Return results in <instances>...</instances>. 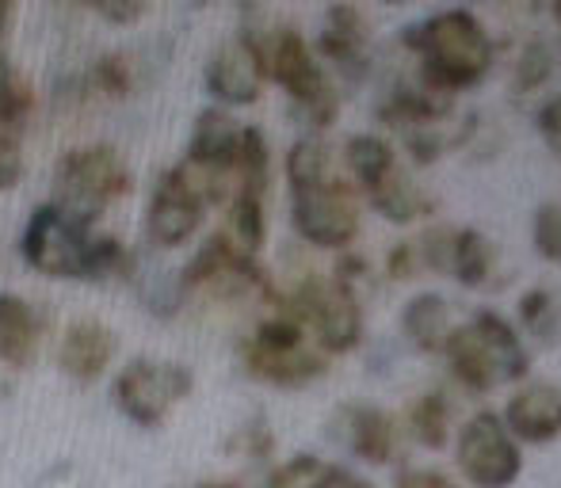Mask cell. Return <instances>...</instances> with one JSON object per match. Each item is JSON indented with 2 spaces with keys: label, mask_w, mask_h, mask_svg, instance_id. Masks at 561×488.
<instances>
[{
  "label": "cell",
  "mask_w": 561,
  "mask_h": 488,
  "mask_svg": "<svg viewBox=\"0 0 561 488\" xmlns=\"http://www.w3.org/2000/svg\"><path fill=\"white\" fill-rule=\"evenodd\" d=\"M447 267L462 287H481L489 279V271H493V244L478 230H455Z\"/></svg>",
  "instance_id": "cell-22"
},
{
  "label": "cell",
  "mask_w": 561,
  "mask_h": 488,
  "mask_svg": "<svg viewBox=\"0 0 561 488\" xmlns=\"http://www.w3.org/2000/svg\"><path fill=\"white\" fill-rule=\"evenodd\" d=\"M539 130H542V138H547L550 153L561 161V92L539 112Z\"/></svg>",
  "instance_id": "cell-36"
},
{
  "label": "cell",
  "mask_w": 561,
  "mask_h": 488,
  "mask_svg": "<svg viewBox=\"0 0 561 488\" xmlns=\"http://www.w3.org/2000/svg\"><path fill=\"white\" fill-rule=\"evenodd\" d=\"M115 359V333L104 321H73L61 336L58 367L66 370L73 382H96Z\"/></svg>",
  "instance_id": "cell-16"
},
{
  "label": "cell",
  "mask_w": 561,
  "mask_h": 488,
  "mask_svg": "<svg viewBox=\"0 0 561 488\" xmlns=\"http://www.w3.org/2000/svg\"><path fill=\"white\" fill-rule=\"evenodd\" d=\"M92 84H96L104 96H126L134 89V69L126 54H104V58L92 66Z\"/></svg>",
  "instance_id": "cell-32"
},
{
  "label": "cell",
  "mask_w": 561,
  "mask_h": 488,
  "mask_svg": "<svg viewBox=\"0 0 561 488\" xmlns=\"http://www.w3.org/2000/svg\"><path fill=\"white\" fill-rule=\"evenodd\" d=\"M333 488H375L370 481H363V477H352V474H344V469H340V477H336V485Z\"/></svg>",
  "instance_id": "cell-39"
},
{
  "label": "cell",
  "mask_w": 561,
  "mask_h": 488,
  "mask_svg": "<svg viewBox=\"0 0 561 488\" xmlns=\"http://www.w3.org/2000/svg\"><path fill=\"white\" fill-rule=\"evenodd\" d=\"M38 348V317L27 298L0 294V363L27 367Z\"/></svg>",
  "instance_id": "cell-19"
},
{
  "label": "cell",
  "mask_w": 561,
  "mask_h": 488,
  "mask_svg": "<svg viewBox=\"0 0 561 488\" xmlns=\"http://www.w3.org/2000/svg\"><path fill=\"white\" fill-rule=\"evenodd\" d=\"M340 477L336 466H329L325 458H313V454H298L287 466H279L267 477L264 488H333Z\"/></svg>",
  "instance_id": "cell-27"
},
{
  "label": "cell",
  "mask_w": 561,
  "mask_h": 488,
  "mask_svg": "<svg viewBox=\"0 0 561 488\" xmlns=\"http://www.w3.org/2000/svg\"><path fill=\"white\" fill-rule=\"evenodd\" d=\"M405 141L421 164H432L439 153H444V138H439L436 126H413V130H405Z\"/></svg>",
  "instance_id": "cell-34"
},
{
  "label": "cell",
  "mask_w": 561,
  "mask_h": 488,
  "mask_svg": "<svg viewBox=\"0 0 561 488\" xmlns=\"http://www.w3.org/2000/svg\"><path fill=\"white\" fill-rule=\"evenodd\" d=\"M92 12L112 23H138L146 15V4L141 0H100V4H92Z\"/></svg>",
  "instance_id": "cell-35"
},
{
  "label": "cell",
  "mask_w": 561,
  "mask_h": 488,
  "mask_svg": "<svg viewBox=\"0 0 561 488\" xmlns=\"http://www.w3.org/2000/svg\"><path fill=\"white\" fill-rule=\"evenodd\" d=\"M226 237L241 252L256 256L264 244V191H233L229 195V230Z\"/></svg>",
  "instance_id": "cell-23"
},
{
  "label": "cell",
  "mask_w": 561,
  "mask_h": 488,
  "mask_svg": "<svg viewBox=\"0 0 561 488\" xmlns=\"http://www.w3.org/2000/svg\"><path fill=\"white\" fill-rule=\"evenodd\" d=\"M226 176H210L203 169H192L187 161L172 164L169 172H161L153 187V199L146 210V237L157 248H176L199 230L203 210L210 202L226 199Z\"/></svg>",
  "instance_id": "cell-5"
},
{
  "label": "cell",
  "mask_w": 561,
  "mask_h": 488,
  "mask_svg": "<svg viewBox=\"0 0 561 488\" xmlns=\"http://www.w3.org/2000/svg\"><path fill=\"white\" fill-rule=\"evenodd\" d=\"M367 195H370V202H375L378 214H382L386 222H393V225H409V222H416V218H424L432 210L428 195H424L421 187L409 179L405 169H390Z\"/></svg>",
  "instance_id": "cell-21"
},
{
  "label": "cell",
  "mask_w": 561,
  "mask_h": 488,
  "mask_svg": "<svg viewBox=\"0 0 561 488\" xmlns=\"http://www.w3.org/2000/svg\"><path fill=\"white\" fill-rule=\"evenodd\" d=\"M184 290H218V294H241L249 287H264V271L256 267V256L241 252L226 233H215L199 252L192 256V264L180 275Z\"/></svg>",
  "instance_id": "cell-11"
},
{
  "label": "cell",
  "mask_w": 561,
  "mask_h": 488,
  "mask_svg": "<svg viewBox=\"0 0 561 488\" xmlns=\"http://www.w3.org/2000/svg\"><path fill=\"white\" fill-rule=\"evenodd\" d=\"M20 179H23L20 133H15V130H0V191H12Z\"/></svg>",
  "instance_id": "cell-33"
},
{
  "label": "cell",
  "mask_w": 561,
  "mask_h": 488,
  "mask_svg": "<svg viewBox=\"0 0 561 488\" xmlns=\"http://www.w3.org/2000/svg\"><path fill=\"white\" fill-rule=\"evenodd\" d=\"M241 130L244 126H237L222 107L199 112V119L192 126V138H187V164L210 172V176H229L237 149H241Z\"/></svg>",
  "instance_id": "cell-17"
},
{
  "label": "cell",
  "mask_w": 561,
  "mask_h": 488,
  "mask_svg": "<svg viewBox=\"0 0 561 488\" xmlns=\"http://www.w3.org/2000/svg\"><path fill=\"white\" fill-rule=\"evenodd\" d=\"M287 310L302 321V328H313L318 348L329 351V356H347V351L359 348L363 340L359 298L340 290L336 282H318V279L302 282Z\"/></svg>",
  "instance_id": "cell-9"
},
{
  "label": "cell",
  "mask_w": 561,
  "mask_h": 488,
  "mask_svg": "<svg viewBox=\"0 0 561 488\" xmlns=\"http://www.w3.org/2000/svg\"><path fill=\"white\" fill-rule=\"evenodd\" d=\"M347 446L355 458L370 462V466H386L398 451V431L393 420L375 405H355L347 408Z\"/></svg>",
  "instance_id": "cell-18"
},
{
  "label": "cell",
  "mask_w": 561,
  "mask_h": 488,
  "mask_svg": "<svg viewBox=\"0 0 561 488\" xmlns=\"http://www.w3.org/2000/svg\"><path fill=\"white\" fill-rule=\"evenodd\" d=\"M554 20H558V27H561V4L554 8Z\"/></svg>",
  "instance_id": "cell-42"
},
{
  "label": "cell",
  "mask_w": 561,
  "mask_h": 488,
  "mask_svg": "<svg viewBox=\"0 0 561 488\" xmlns=\"http://www.w3.org/2000/svg\"><path fill=\"white\" fill-rule=\"evenodd\" d=\"M329 176V153L318 138H302L287 153V179L290 187H310Z\"/></svg>",
  "instance_id": "cell-28"
},
{
  "label": "cell",
  "mask_w": 561,
  "mask_h": 488,
  "mask_svg": "<svg viewBox=\"0 0 561 488\" xmlns=\"http://www.w3.org/2000/svg\"><path fill=\"white\" fill-rule=\"evenodd\" d=\"M367 20L359 8L333 4L325 12V27H321V54L347 77V81H363L367 77Z\"/></svg>",
  "instance_id": "cell-15"
},
{
  "label": "cell",
  "mask_w": 561,
  "mask_h": 488,
  "mask_svg": "<svg viewBox=\"0 0 561 488\" xmlns=\"http://www.w3.org/2000/svg\"><path fill=\"white\" fill-rule=\"evenodd\" d=\"M409 428H413V439L428 451H439L447 446V431H450V405L444 393H424L413 408H409Z\"/></svg>",
  "instance_id": "cell-25"
},
{
  "label": "cell",
  "mask_w": 561,
  "mask_h": 488,
  "mask_svg": "<svg viewBox=\"0 0 561 488\" xmlns=\"http://www.w3.org/2000/svg\"><path fill=\"white\" fill-rule=\"evenodd\" d=\"M92 244L96 233L89 225H77L69 214H61L54 202L35 207L23 225V259L35 271L50 279H84L92 282Z\"/></svg>",
  "instance_id": "cell-6"
},
{
  "label": "cell",
  "mask_w": 561,
  "mask_h": 488,
  "mask_svg": "<svg viewBox=\"0 0 561 488\" xmlns=\"http://www.w3.org/2000/svg\"><path fill=\"white\" fill-rule=\"evenodd\" d=\"M241 359H244V370L260 382H272V385H283V390H298V385H310L313 377L325 374V356L306 344L298 348H267V344H256V340H244L241 348Z\"/></svg>",
  "instance_id": "cell-13"
},
{
  "label": "cell",
  "mask_w": 561,
  "mask_h": 488,
  "mask_svg": "<svg viewBox=\"0 0 561 488\" xmlns=\"http://www.w3.org/2000/svg\"><path fill=\"white\" fill-rule=\"evenodd\" d=\"M504 428L508 435L527 439V443H550L561 435V385L535 382L524 385L504 408Z\"/></svg>",
  "instance_id": "cell-14"
},
{
  "label": "cell",
  "mask_w": 561,
  "mask_h": 488,
  "mask_svg": "<svg viewBox=\"0 0 561 488\" xmlns=\"http://www.w3.org/2000/svg\"><path fill=\"white\" fill-rule=\"evenodd\" d=\"M290 218L302 241L318 248H344L359 233V207L344 179H318L310 187H290Z\"/></svg>",
  "instance_id": "cell-8"
},
{
  "label": "cell",
  "mask_w": 561,
  "mask_h": 488,
  "mask_svg": "<svg viewBox=\"0 0 561 488\" xmlns=\"http://www.w3.org/2000/svg\"><path fill=\"white\" fill-rule=\"evenodd\" d=\"M450 359V374L473 393H489L501 382H519L527 374V351L516 328L493 310H481L455 328L444 348Z\"/></svg>",
  "instance_id": "cell-3"
},
{
  "label": "cell",
  "mask_w": 561,
  "mask_h": 488,
  "mask_svg": "<svg viewBox=\"0 0 561 488\" xmlns=\"http://www.w3.org/2000/svg\"><path fill=\"white\" fill-rule=\"evenodd\" d=\"M192 393V370L161 359H134L115 377V405L126 420L157 428Z\"/></svg>",
  "instance_id": "cell-7"
},
{
  "label": "cell",
  "mask_w": 561,
  "mask_h": 488,
  "mask_svg": "<svg viewBox=\"0 0 561 488\" xmlns=\"http://www.w3.org/2000/svg\"><path fill=\"white\" fill-rule=\"evenodd\" d=\"M344 161H347V169L355 172V179H359V184L367 187V191L378 184V179L386 176V172L398 169L390 141L378 138V133H355V138H347Z\"/></svg>",
  "instance_id": "cell-24"
},
{
  "label": "cell",
  "mask_w": 561,
  "mask_h": 488,
  "mask_svg": "<svg viewBox=\"0 0 561 488\" xmlns=\"http://www.w3.org/2000/svg\"><path fill=\"white\" fill-rule=\"evenodd\" d=\"M535 252L550 264H561V202H542L531 222Z\"/></svg>",
  "instance_id": "cell-30"
},
{
  "label": "cell",
  "mask_w": 561,
  "mask_h": 488,
  "mask_svg": "<svg viewBox=\"0 0 561 488\" xmlns=\"http://www.w3.org/2000/svg\"><path fill=\"white\" fill-rule=\"evenodd\" d=\"M241 38L256 50L264 81L287 89L298 119L313 126V130H325V126L336 123L340 96L329 84V73L321 69L318 54L298 35V27H287V23H279V27H244Z\"/></svg>",
  "instance_id": "cell-2"
},
{
  "label": "cell",
  "mask_w": 561,
  "mask_h": 488,
  "mask_svg": "<svg viewBox=\"0 0 561 488\" xmlns=\"http://www.w3.org/2000/svg\"><path fill=\"white\" fill-rule=\"evenodd\" d=\"M27 107H31L27 89L15 81V73L8 69L4 54H0V130H15L23 115H27Z\"/></svg>",
  "instance_id": "cell-31"
},
{
  "label": "cell",
  "mask_w": 561,
  "mask_h": 488,
  "mask_svg": "<svg viewBox=\"0 0 561 488\" xmlns=\"http://www.w3.org/2000/svg\"><path fill=\"white\" fill-rule=\"evenodd\" d=\"M8 20H12V8H8V4H0V35H4Z\"/></svg>",
  "instance_id": "cell-40"
},
{
  "label": "cell",
  "mask_w": 561,
  "mask_h": 488,
  "mask_svg": "<svg viewBox=\"0 0 561 488\" xmlns=\"http://www.w3.org/2000/svg\"><path fill=\"white\" fill-rule=\"evenodd\" d=\"M550 73H554V58H550V46L547 43H527L524 50H519V61H516V92L519 96H531V92H539L542 84L550 81Z\"/></svg>",
  "instance_id": "cell-29"
},
{
  "label": "cell",
  "mask_w": 561,
  "mask_h": 488,
  "mask_svg": "<svg viewBox=\"0 0 561 488\" xmlns=\"http://www.w3.org/2000/svg\"><path fill=\"white\" fill-rule=\"evenodd\" d=\"M416 264H421L416 248L409 241H401V244H393V252L386 256V275L401 282V279H409V275H416Z\"/></svg>",
  "instance_id": "cell-37"
},
{
  "label": "cell",
  "mask_w": 561,
  "mask_h": 488,
  "mask_svg": "<svg viewBox=\"0 0 561 488\" xmlns=\"http://www.w3.org/2000/svg\"><path fill=\"white\" fill-rule=\"evenodd\" d=\"M123 195H130V169L115 146H77L54 169V207L77 225L92 230Z\"/></svg>",
  "instance_id": "cell-4"
},
{
  "label": "cell",
  "mask_w": 561,
  "mask_h": 488,
  "mask_svg": "<svg viewBox=\"0 0 561 488\" xmlns=\"http://www.w3.org/2000/svg\"><path fill=\"white\" fill-rule=\"evenodd\" d=\"M519 321L524 328L535 336L539 344L554 348L558 336H561V313H558V302L547 287H531L524 298H519Z\"/></svg>",
  "instance_id": "cell-26"
},
{
  "label": "cell",
  "mask_w": 561,
  "mask_h": 488,
  "mask_svg": "<svg viewBox=\"0 0 561 488\" xmlns=\"http://www.w3.org/2000/svg\"><path fill=\"white\" fill-rule=\"evenodd\" d=\"M260 84H264V69L260 58L241 35L218 46L207 61V89L218 104L226 107H249L260 100Z\"/></svg>",
  "instance_id": "cell-12"
},
{
  "label": "cell",
  "mask_w": 561,
  "mask_h": 488,
  "mask_svg": "<svg viewBox=\"0 0 561 488\" xmlns=\"http://www.w3.org/2000/svg\"><path fill=\"white\" fill-rule=\"evenodd\" d=\"M393 488H458V485L447 474H439V469H401Z\"/></svg>",
  "instance_id": "cell-38"
},
{
  "label": "cell",
  "mask_w": 561,
  "mask_h": 488,
  "mask_svg": "<svg viewBox=\"0 0 561 488\" xmlns=\"http://www.w3.org/2000/svg\"><path fill=\"white\" fill-rule=\"evenodd\" d=\"M458 469L478 488H508L524 469L516 439L501 423V416L478 413L458 431Z\"/></svg>",
  "instance_id": "cell-10"
},
{
  "label": "cell",
  "mask_w": 561,
  "mask_h": 488,
  "mask_svg": "<svg viewBox=\"0 0 561 488\" xmlns=\"http://www.w3.org/2000/svg\"><path fill=\"white\" fill-rule=\"evenodd\" d=\"M401 38L409 50L421 54L424 81L447 96L458 89H473L493 69V38L466 8H447L424 23H409Z\"/></svg>",
  "instance_id": "cell-1"
},
{
  "label": "cell",
  "mask_w": 561,
  "mask_h": 488,
  "mask_svg": "<svg viewBox=\"0 0 561 488\" xmlns=\"http://www.w3.org/2000/svg\"><path fill=\"white\" fill-rule=\"evenodd\" d=\"M195 488H241V485H233V481H203V485H195Z\"/></svg>",
  "instance_id": "cell-41"
},
{
  "label": "cell",
  "mask_w": 561,
  "mask_h": 488,
  "mask_svg": "<svg viewBox=\"0 0 561 488\" xmlns=\"http://www.w3.org/2000/svg\"><path fill=\"white\" fill-rule=\"evenodd\" d=\"M401 328H405L409 344L424 356H436L450 340V313L439 294H416L401 310Z\"/></svg>",
  "instance_id": "cell-20"
}]
</instances>
